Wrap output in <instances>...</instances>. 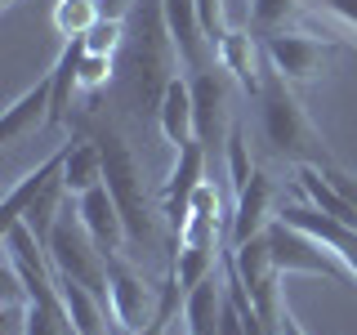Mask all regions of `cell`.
Listing matches in <instances>:
<instances>
[{
    "label": "cell",
    "mask_w": 357,
    "mask_h": 335,
    "mask_svg": "<svg viewBox=\"0 0 357 335\" xmlns=\"http://www.w3.org/2000/svg\"><path fill=\"white\" fill-rule=\"evenodd\" d=\"M197 9H201V27H206L210 50L219 54V45L228 40V31H232V22H228V5H223V0H197Z\"/></svg>",
    "instance_id": "obj_24"
},
{
    "label": "cell",
    "mask_w": 357,
    "mask_h": 335,
    "mask_svg": "<svg viewBox=\"0 0 357 335\" xmlns=\"http://www.w3.org/2000/svg\"><path fill=\"white\" fill-rule=\"evenodd\" d=\"M94 139H98V148H103V184H107V193L116 197L121 215H126L130 246L134 251H161V219H156V210H152L148 184H143V170H139V161H134L130 143L121 139L116 126H98Z\"/></svg>",
    "instance_id": "obj_2"
},
{
    "label": "cell",
    "mask_w": 357,
    "mask_h": 335,
    "mask_svg": "<svg viewBox=\"0 0 357 335\" xmlns=\"http://www.w3.org/2000/svg\"><path fill=\"white\" fill-rule=\"evenodd\" d=\"M232 89L237 76L223 63L206 67V72H192V103H197V143L206 148V156H223L228 152V134L237 130V117H232Z\"/></svg>",
    "instance_id": "obj_5"
},
{
    "label": "cell",
    "mask_w": 357,
    "mask_h": 335,
    "mask_svg": "<svg viewBox=\"0 0 357 335\" xmlns=\"http://www.w3.org/2000/svg\"><path fill=\"white\" fill-rule=\"evenodd\" d=\"M107 304H112V322L134 335L156 318L161 286H152L126 255H116V260H107Z\"/></svg>",
    "instance_id": "obj_8"
},
{
    "label": "cell",
    "mask_w": 357,
    "mask_h": 335,
    "mask_svg": "<svg viewBox=\"0 0 357 335\" xmlns=\"http://www.w3.org/2000/svg\"><path fill=\"white\" fill-rule=\"evenodd\" d=\"M161 9H165L170 40H174V50H178V63H183L188 72H206V67H215L219 54L210 50V40H206L197 0H161Z\"/></svg>",
    "instance_id": "obj_13"
},
{
    "label": "cell",
    "mask_w": 357,
    "mask_h": 335,
    "mask_svg": "<svg viewBox=\"0 0 357 335\" xmlns=\"http://www.w3.org/2000/svg\"><path fill=\"white\" fill-rule=\"evenodd\" d=\"M156 121H161V134L174 143V152L183 143H197V103H192V81L174 76L161 94V107H156Z\"/></svg>",
    "instance_id": "obj_17"
},
{
    "label": "cell",
    "mask_w": 357,
    "mask_h": 335,
    "mask_svg": "<svg viewBox=\"0 0 357 335\" xmlns=\"http://www.w3.org/2000/svg\"><path fill=\"white\" fill-rule=\"evenodd\" d=\"M317 0H250V27L255 36H273V31H290Z\"/></svg>",
    "instance_id": "obj_21"
},
{
    "label": "cell",
    "mask_w": 357,
    "mask_h": 335,
    "mask_svg": "<svg viewBox=\"0 0 357 335\" xmlns=\"http://www.w3.org/2000/svg\"><path fill=\"white\" fill-rule=\"evenodd\" d=\"M282 335H308V331H304V327L295 322V313H290V308L282 313Z\"/></svg>",
    "instance_id": "obj_30"
},
{
    "label": "cell",
    "mask_w": 357,
    "mask_h": 335,
    "mask_svg": "<svg viewBox=\"0 0 357 335\" xmlns=\"http://www.w3.org/2000/svg\"><path fill=\"white\" fill-rule=\"evenodd\" d=\"M264 237H268V246H273V260H277V268H282V277L286 273H308V277H331V282H340V286H353L357 282L353 268L344 264L331 246H321L312 232L295 228V223L273 219Z\"/></svg>",
    "instance_id": "obj_6"
},
{
    "label": "cell",
    "mask_w": 357,
    "mask_h": 335,
    "mask_svg": "<svg viewBox=\"0 0 357 335\" xmlns=\"http://www.w3.org/2000/svg\"><path fill=\"white\" fill-rule=\"evenodd\" d=\"M63 161H67V152L59 148V152L50 156V161H40L36 170H27V174H22V179H18L14 188H9V197H5V210H0V215H5V223H14V219H22V210H27L31 201H36V197L45 193V188H50L54 179L63 174Z\"/></svg>",
    "instance_id": "obj_20"
},
{
    "label": "cell",
    "mask_w": 357,
    "mask_h": 335,
    "mask_svg": "<svg viewBox=\"0 0 357 335\" xmlns=\"http://www.w3.org/2000/svg\"><path fill=\"white\" fill-rule=\"evenodd\" d=\"M219 63L228 67L232 76H237V85H241V94H259V85H264V45H255V27H232L228 31V40L219 45Z\"/></svg>",
    "instance_id": "obj_15"
},
{
    "label": "cell",
    "mask_w": 357,
    "mask_h": 335,
    "mask_svg": "<svg viewBox=\"0 0 357 335\" xmlns=\"http://www.w3.org/2000/svg\"><path fill=\"white\" fill-rule=\"evenodd\" d=\"M277 184L268 179L264 170H255L250 174V184L241 188L237 197H232V215H228V251L232 246H241V241H250V237H264L268 232V223L277 219Z\"/></svg>",
    "instance_id": "obj_11"
},
{
    "label": "cell",
    "mask_w": 357,
    "mask_h": 335,
    "mask_svg": "<svg viewBox=\"0 0 357 335\" xmlns=\"http://www.w3.org/2000/svg\"><path fill=\"white\" fill-rule=\"evenodd\" d=\"M174 40L165 27V9L161 0H143L134 9V36H130V98L139 112H156L161 107L165 85L174 81Z\"/></svg>",
    "instance_id": "obj_3"
},
{
    "label": "cell",
    "mask_w": 357,
    "mask_h": 335,
    "mask_svg": "<svg viewBox=\"0 0 357 335\" xmlns=\"http://www.w3.org/2000/svg\"><path fill=\"white\" fill-rule=\"evenodd\" d=\"M228 308V277L223 268H215L210 277L183 295V322H188V335H219V318Z\"/></svg>",
    "instance_id": "obj_14"
},
{
    "label": "cell",
    "mask_w": 357,
    "mask_h": 335,
    "mask_svg": "<svg viewBox=\"0 0 357 335\" xmlns=\"http://www.w3.org/2000/svg\"><path fill=\"white\" fill-rule=\"evenodd\" d=\"M331 54H335L331 40H317L312 31H299V27L264 36V59H268V67H273V72H282L290 85L317 81V76L326 72Z\"/></svg>",
    "instance_id": "obj_9"
},
{
    "label": "cell",
    "mask_w": 357,
    "mask_h": 335,
    "mask_svg": "<svg viewBox=\"0 0 357 335\" xmlns=\"http://www.w3.org/2000/svg\"><path fill=\"white\" fill-rule=\"evenodd\" d=\"M259 121H264V139L277 156L295 165H331L335 156L326 148V139L317 134V126L308 121L304 103L295 98V89L282 72L264 67V85H259Z\"/></svg>",
    "instance_id": "obj_1"
},
{
    "label": "cell",
    "mask_w": 357,
    "mask_h": 335,
    "mask_svg": "<svg viewBox=\"0 0 357 335\" xmlns=\"http://www.w3.org/2000/svg\"><path fill=\"white\" fill-rule=\"evenodd\" d=\"M98 9H103V18H126L134 9V0H98Z\"/></svg>",
    "instance_id": "obj_29"
},
{
    "label": "cell",
    "mask_w": 357,
    "mask_h": 335,
    "mask_svg": "<svg viewBox=\"0 0 357 335\" xmlns=\"http://www.w3.org/2000/svg\"><path fill=\"white\" fill-rule=\"evenodd\" d=\"M112 81V54H89L81 59V89H98Z\"/></svg>",
    "instance_id": "obj_26"
},
{
    "label": "cell",
    "mask_w": 357,
    "mask_h": 335,
    "mask_svg": "<svg viewBox=\"0 0 357 335\" xmlns=\"http://www.w3.org/2000/svg\"><path fill=\"white\" fill-rule=\"evenodd\" d=\"M50 107H54V85H50V76H40V81L18 98V103L5 107V117H0V143L14 148L27 130L50 126Z\"/></svg>",
    "instance_id": "obj_16"
},
{
    "label": "cell",
    "mask_w": 357,
    "mask_h": 335,
    "mask_svg": "<svg viewBox=\"0 0 357 335\" xmlns=\"http://www.w3.org/2000/svg\"><path fill=\"white\" fill-rule=\"evenodd\" d=\"M81 59H85V36H72L63 45L54 72H50V85H54L50 126H63V121L72 117V98H76V89H81Z\"/></svg>",
    "instance_id": "obj_18"
},
{
    "label": "cell",
    "mask_w": 357,
    "mask_h": 335,
    "mask_svg": "<svg viewBox=\"0 0 357 335\" xmlns=\"http://www.w3.org/2000/svg\"><path fill=\"white\" fill-rule=\"evenodd\" d=\"M321 9H331L340 22H349V27H357V0H317Z\"/></svg>",
    "instance_id": "obj_28"
},
{
    "label": "cell",
    "mask_w": 357,
    "mask_h": 335,
    "mask_svg": "<svg viewBox=\"0 0 357 335\" xmlns=\"http://www.w3.org/2000/svg\"><path fill=\"white\" fill-rule=\"evenodd\" d=\"M103 18V9H98V0H59L54 5V31L59 36H85L94 22Z\"/></svg>",
    "instance_id": "obj_23"
},
{
    "label": "cell",
    "mask_w": 357,
    "mask_h": 335,
    "mask_svg": "<svg viewBox=\"0 0 357 335\" xmlns=\"http://www.w3.org/2000/svg\"><path fill=\"white\" fill-rule=\"evenodd\" d=\"M206 165L210 156L201 143H183L174 156V170L165 179V197H161V215H165V228H170V237L188 228V219H192V197L197 188L206 184Z\"/></svg>",
    "instance_id": "obj_10"
},
{
    "label": "cell",
    "mask_w": 357,
    "mask_h": 335,
    "mask_svg": "<svg viewBox=\"0 0 357 335\" xmlns=\"http://www.w3.org/2000/svg\"><path fill=\"white\" fill-rule=\"evenodd\" d=\"M45 251H50L54 273L72 277V282L89 286L98 299H107V255L94 246V237H89V228L81 223V215H76V210H63V219L54 223ZM107 308H112V304H107Z\"/></svg>",
    "instance_id": "obj_4"
},
{
    "label": "cell",
    "mask_w": 357,
    "mask_h": 335,
    "mask_svg": "<svg viewBox=\"0 0 357 335\" xmlns=\"http://www.w3.org/2000/svg\"><path fill=\"white\" fill-rule=\"evenodd\" d=\"M121 31H126V18H98L94 27L85 31V50L89 54H116L121 50Z\"/></svg>",
    "instance_id": "obj_25"
},
{
    "label": "cell",
    "mask_w": 357,
    "mask_h": 335,
    "mask_svg": "<svg viewBox=\"0 0 357 335\" xmlns=\"http://www.w3.org/2000/svg\"><path fill=\"white\" fill-rule=\"evenodd\" d=\"M232 264H237L241 273V286L245 295H250L255 313H259V322L268 327V335H282V268L273 260V246L268 237H250L241 246H232Z\"/></svg>",
    "instance_id": "obj_7"
},
{
    "label": "cell",
    "mask_w": 357,
    "mask_h": 335,
    "mask_svg": "<svg viewBox=\"0 0 357 335\" xmlns=\"http://www.w3.org/2000/svg\"><path fill=\"white\" fill-rule=\"evenodd\" d=\"M67 161H63V179H67V193L85 197L89 188L103 184V148H98L94 134H81V139L67 143Z\"/></svg>",
    "instance_id": "obj_19"
},
{
    "label": "cell",
    "mask_w": 357,
    "mask_h": 335,
    "mask_svg": "<svg viewBox=\"0 0 357 335\" xmlns=\"http://www.w3.org/2000/svg\"><path fill=\"white\" fill-rule=\"evenodd\" d=\"M67 197H72V193H67V179L59 174V179H54V184H50V188H45V193L36 197V201H31L27 210H22V223H27V228L40 237V246L50 241L54 223L63 219V210H67Z\"/></svg>",
    "instance_id": "obj_22"
},
{
    "label": "cell",
    "mask_w": 357,
    "mask_h": 335,
    "mask_svg": "<svg viewBox=\"0 0 357 335\" xmlns=\"http://www.w3.org/2000/svg\"><path fill=\"white\" fill-rule=\"evenodd\" d=\"M76 215H81V223L89 228V237H94V246L107 260L130 255V228H126V215H121L116 197L107 193V184H98L85 197H76Z\"/></svg>",
    "instance_id": "obj_12"
},
{
    "label": "cell",
    "mask_w": 357,
    "mask_h": 335,
    "mask_svg": "<svg viewBox=\"0 0 357 335\" xmlns=\"http://www.w3.org/2000/svg\"><path fill=\"white\" fill-rule=\"evenodd\" d=\"M219 335H250V331H245V318L237 313L232 299H228V308H223V318H219Z\"/></svg>",
    "instance_id": "obj_27"
}]
</instances>
